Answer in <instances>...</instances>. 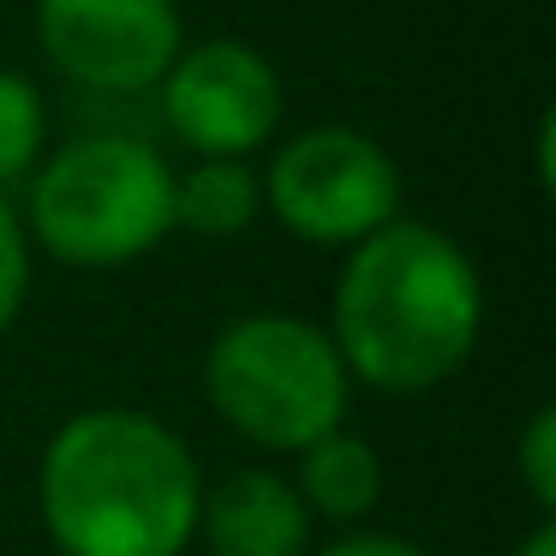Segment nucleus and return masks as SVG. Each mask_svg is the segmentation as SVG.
<instances>
[{"mask_svg": "<svg viewBox=\"0 0 556 556\" xmlns=\"http://www.w3.org/2000/svg\"><path fill=\"white\" fill-rule=\"evenodd\" d=\"M324 329L353 383L383 395H425L448 383L479 348V264L443 228L395 216L371 240L348 245Z\"/></svg>", "mask_w": 556, "mask_h": 556, "instance_id": "obj_1", "label": "nucleus"}, {"mask_svg": "<svg viewBox=\"0 0 556 556\" xmlns=\"http://www.w3.org/2000/svg\"><path fill=\"white\" fill-rule=\"evenodd\" d=\"M204 472L174 425L138 407L73 413L37 460V508L61 556H186Z\"/></svg>", "mask_w": 556, "mask_h": 556, "instance_id": "obj_2", "label": "nucleus"}, {"mask_svg": "<svg viewBox=\"0 0 556 556\" xmlns=\"http://www.w3.org/2000/svg\"><path fill=\"white\" fill-rule=\"evenodd\" d=\"M25 233L73 269H126L174 233V168L138 132H85L30 168Z\"/></svg>", "mask_w": 556, "mask_h": 556, "instance_id": "obj_3", "label": "nucleus"}, {"mask_svg": "<svg viewBox=\"0 0 556 556\" xmlns=\"http://www.w3.org/2000/svg\"><path fill=\"white\" fill-rule=\"evenodd\" d=\"M204 401L264 455H300L348 425L353 377L324 324L300 312H245L210 341Z\"/></svg>", "mask_w": 556, "mask_h": 556, "instance_id": "obj_4", "label": "nucleus"}, {"mask_svg": "<svg viewBox=\"0 0 556 556\" xmlns=\"http://www.w3.org/2000/svg\"><path fill=\"white\" fill-rule=\"evenodd\" d=\"M264 180V210L305 245H348L371 240L377 228L401 216V168L377 138L359 126H305L281 138Z\"/></svg>", "mask_w": 556, "mask_h": 556, "instance_id": "obj_5", "label": "nucleus"}, {"mask_svg": "<svg viewBox=\"0 0 556 556\" xmlns=\"http://www.w3.org/2000/svg\"><path fill=\"white\" fill-rule=\"evenodd\" d=\"M162 121L192 156L252 162L281 126V73L240 37L186 42L156 85Z\"/></svg>", "mask_w": 556, "mask_h": 556, "instance_id": "obj_6", "label": "nucleus"}, {"mask_svg": "<svg viewBox=\"0 0 556 556\" xmlns=\"http://www.w3.org/2000/svg\"><path fill=\"white\" fill-rule=\"evenodd\" d=\"M37 42L78 90L138 97L162 85L186 25L174 0H37Z\"/></svg>", "mask_w": 556, "mask_h": 556, "instance_id": "obj_7", "label": "nucleus"}, {"mask_svg": "<svg viewBox=\"0 0 556 556\" xmlns=\"http://www.w3.org/2000/svg\"><path fill=\"white\" fill-rule=\"evenodd\" d=\"M312 508L300 503L288 472L240 467L222 484H204L198 539L210 556H312Z\"/></svg>", "mask_w": 556, "mask_h": 556, "instance_id": "obj_8", "label": "nucleus"}, {"mask_svg": "<svg viewBox=\"0 0 556 556\" xmlns=\"http://www.w3.org/2000/svg\"><path fill=\"white\" fill-rule=\"evenodd\" d=\"M288 479L300 503L312 508V520H336V527H359L383 503V455L365 437H353L348 425L300 448Z\"/></svg>", "mask_w": 556, "mask_h": 556, "instance_id": "obj_9", "label": "nucleus"}, {"mask_svg": "<svg viewBox=\"0 0 556 556\" xmlns=\"http://www.w3.org/2000/svg\"><path fill=\"white\" fill-rule=\"evenodd\" d=\"M264 216V180L252 162L198 156L186 174H174V228L198 240H240Z\"/></svg>", "mask_w": 556, "mask_h": 556, "instance_id": "obj_10", "label": "nucleus"}, {"mask_svg": "<svg viewBox=\"0 0 556 556\" xmlns=\"http://www.w3.org/2000/svg\"><path fill=\"white\" fill-rule=\"evenodd\" d=\"M42 138H49L42 90L25 73L0 66V192L30 180V168L42 162Z\"/></svg>", "mask_w": 556, "mask_h": 556, "instance_id": "obj_11", "label": "nucleus"}, {"mask_svg": "<svg viewBox=\"0 0 556 556\" xmlns=\"http://www.w3.org/2000/svg\"><path fill=\"white\" fill-rule=\"evenodd\" d=\"M25 300H30V233H25V216L0 192V336L18 324Z\"/></svg>", "mask_w": 556, "mask_h": 556, "instance_id": "obj_12", "label": "nucleus"}, {"mask_svg": "<svg viewBox=\"0 0 556 556\" xmlns=\"http://www.w3.org/2000/svg\"><path fill=\"white\" fill-rule=\"evenodd\" d=\"M520 484H527L532 508L551 515L556 508V413L539 407L520 431Z\"/></svg>", "mask_w": 556, "mask_h": 556, "instance_id": "obj_13", "label": "nucleus"}, {"mask_svg": "<svg viewBox=\"0 0 556 556\" xmlns=\"http://www.w3.org/2000/svg\"><path fill=\"white\" fill-rule=\"evenodd\" d=\"M312 556H431V551H425V544H413V539H401V532H371V527H353V532L329 539L324 551H312Z\"/></svg>", "mask_w": 556, "mask_h": 556, "instance_id": "obj_14", "label": "nucleus"}, {"mask_svg": "<svg viewBox=\"0 0 556 556\" xmlns=\"http://www.w3.org/2000/svg\"><path fill=\"white\" fill-rule=\"evenodd\" d=\"M515 556H556V527H551V515H544L539 527H532L527 539L515 544Z\"/></svg>", "mask_w": 556, "mask_h": 556, "instance_id": "obj_15", "label": "nucleus"}]
</instances>
